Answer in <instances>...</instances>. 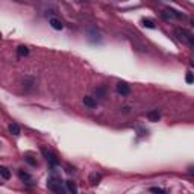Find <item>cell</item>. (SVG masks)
Instances as JSON below:
<instances>
[{
  "instance_id": "6da1fadb",
  "label": "cell",
  "mask_w": 194,
  "mask_h": 194,
  "mask_svg": "<svg viewBox=\"0 0 194 194\" xmlns=\"http://www.w3.org/2000/svg\"><path fill=\"white\" fill-rule=\"evenodd\" d=\"M176 35L182 39V41H185L190 47L194 48V35L191 32H188L186 29H176Z\"/></svg>"
},
{
  "instance_id": "7a4b0ae2",
  "label": "cell",
  "mask_w": 194,
  "mask_h": 194,
  "mask_svg": "<svg viewBox=\"0 0 194 194\" xmlns=\"http://www.w3.org/2000/svg\"><path fill=\"white\" fill-rule=\"evenodd\" d=\"M41 153L44 155V158L47 159V162L50 165H53V167L58 165V158H56V155H55L53 152H50V150H47L46 147H43V149H41Z\"/></svg>"
},
{
  "instance_id": "3957f363",
  "label": "cell",
  "mask_w": 194,
  "mask_h": 194,
  "mask_svg": "<svg viewBox=\"0 0 194 194\" xmlns=\"http://www.w3.org/2000/svg\"><path fill=\"white\" fill-rule=\"evenodd\" d=\"M47 186H48V190H52V191H55V193H61V191H62L61 182H59L58 179H55V177H50V179H48Z\"/></svg>"
},
{
  "instance_id": "277c9868",
  "label": "cell",
  "mask_w": 194,
  "mask_h": 194,
  "mask_svg": "<svg viewBox=\"0 0 194 194\" xmlns=\"http://www.w3.org/2000/svg\"><path fill=\"white\" fill-rule=\"evenodd\" d=\"M117 91H118V94H121V96H127L129 93H130V88L127 85L126 82H118L117 84Z\"/></svg>"
},
{
  "instance_id": "5b68a950",
  "label": "cell",
  "mask_w": 194,
  "mask_h": 194,
  "mask_svg": "<svg viewBox=\"0 0 194 194\" xmlns=\"http://www.w3.org/2000/svg\"><path fill=\"white\" fill-rule=\"evenodd\" d=\"M48 23H50V26H52L55 30H61L62 28H64V24H62L58 18H50L48 20Z\"/></svg>"
},
{
  "instance_id": "8992f818",
  "label": "cell",
  "mask_w": 194,
  "mask_h": 194,
  "mask_svg": "<svg viewBox=\"0 0 194 194\" xmlns=\"http://www.w3.org/2000/svg\"><path fill=\"white\" fill-rule=\"evenodd\" d=\"M84 105L88 108H96V100H94V97H89V96H85L84 97Z\"/></svg>"
},
{
  "instance_id": "52a82bcc",
  "label": "cell",
  "mask_w": 194,
  "mask_h": 194,
  "mask_svg": "<svg viewBox=\"0 0 194 194\" xmlns=\"http://www.w3.org/2000/svg\"><path fill=\"white\" fill-rule=\"evenodd\" d=\"M18 176L21 181H24L26 184H32V177H30L29 173H26V171H23V170H20L18 171Z\"/></svg>"
},
{
  "instance_id": "ba28073f",
  "label": "cell",
  "mask_w": 194,
  "mask_h": 194,
  "mask_svg": "<svg viewBox=\"0 0 194 194\" xmlns=\"http://www.w3.org/2000/svg\"><path fill=\"white\" fill-rule=\"evenodd\" d=\"M147 118H149V121H158V120L161 118V114H159L158 111H150V112L147 114Z\"/></svg>"
},
{
  "instance_id": "9c48e42d",
  "label": "cell",
  "mask_w": 194,
  "mask_h": 194,
  "mask_svg": "<svg viewBox=\"0 0 194 194\" xmlns=\"http://www.w3.org/2000/svg\"><path fill=\"white\" fill-rule=\"evenodd\" d=\"M8 129H9V132L12 134V135H15V136L20 135V126L17 125V123H11Z\"/></svg>"
},
{
  "instance_id": "30bf717a",
  "label": "cell",
  "mask_w": 194,
  "mask_h": 194,
  "mask_svg": "<svg viewBox=\"0 0 194 194\" xmlns=\"http://www.w3.org/2000/svg\"><path fill=\"white\" fill-rule=\"evenodd\" d=\"M141 23H143V26H144V28H147V29H155V28H156L155 23H153L152 20H149V18H143V21H141Z\"/></svg>"
},
{
  "instance_id": "8fae6325",
  "label": "cell",
  "mask_w": 194,
  "mask_h": 194,
  "mask_svg": "<svg viewBox=\"0 0 194 194\" xmlns=\"http://www.w3.org/2000/svg\"><path fill=\"white\" fill-rule=\"evenodd\" d=\"M65 185H67V190L70 191V193H78V186H76V184H74V182L67 181V182H65Z\"/></svg>"
},
{
  "instance_id": "7c38bea8",
  "label": "cell",
  "mask_w": 194,
  "mask_h": 194,
  "mask_svg": "<svg viewBox=\"0 0 194 194\" xmlns=\"http://www.w3.org/2000/svg\"><path fill=\"white\" fill-rule=\"evenodd\" d=\"M165 12H168V14H170V17H171V15H173V17H177V18H184V17H185L182 12H179V11H176V9H167Z\"/></svg>"
},
{
  "instance_id": "4fadbf2b",
  "label": "cell",
  "mask_w": 194,
  "mask_h": 194,
  "mask_svg": "<svg viewBox=\"0 0 194 194\" xmlns=\"http://www.w3.org/2000/svg\"><path fill=\"white\" fill-rule=\"evenodd\" d=\"M89 182H91V185H96L100 182V175H97V173H91L89 175Z\"/></svg>"
},
{
  "instance_id": "5bb4252c",
  "label": "cell",
  "mask_w": 194,
  "mask_h": 194,
  "mask_svg": "<svg viewBox=\"0 0 194 194\" xmlns=\"http://www.w3.org/2000/svg\"><path fill=\"white\" fill-rule=\"evenodd\" d=\"M0 176H2L3 179H9V177H11L9 170H8L6 167H0Z\"/></svg>"
},
{
  "instance_id": "9a60e30c",
  "label": "cell",
  "mask_w": 194,
  "mask_h": 194,
  "mask_svg": "<svg viewBox=\"0 0 194 194\" xmlns=\"http://www.w3.org/2000/svg\"><path fill=\"white\" fill-rule=\"evenodd\" d=\"M17 53H18L20 56H26V55H29V48L26 47V46H20L17 48Z\"/></svg>"
},
{
  "instance_id": "2e32d148",
  "label": "cell",
  "mask_w": 194,
  "mask_h": 194,
  "mask_svg": "<svg viewBox=\"0 0 194 194\" xmlns=\"http://www.w3.org/2000/svg\"><path fill=\"white\" fill-rule=\"evenodd\" d=\"M185 82H186V84H194V74L193 73L188 71V73L185 74Z\"/></svg>"
},
{
  "instance_id": "e0dca14e",
  "label": "cell",
  "mask_w": 194,
  "mask_h": 194,
  "mask_svg": "<svg viewBox=\"0 0 194 194\" xmlns=\"http://www.w3.org/2000/svg\"><path fill=\"white\" fill-rule=\"evenodd\" d=\"M150 191H152V193H165V190L159 188V186H153V188H150Z\"/></svg>"
},
{
  "instance_id": "ac0fdd59",
  "label": "cell",
  "mask_w": 194,
  "mask_h": 194,
  "mask_svg": "<svg viewBox=\"0 0 194 194\" xmlns=\"http://www.w3.org/2000/svg\"><path fill=\"white\" fill-rule=\"evenodd\" d=\"M26 162L30 164V165H37V161H35V159H32L30 156H26Z\"/></svg>"
},
{
  "instance_id": "d6986e66",
  "label": "cell",
  "mask_w": 194,
  "mask_h": 194,
  "mask_svg": "<svg viewBox=\"0 0 194 194\" xmlns=\"http://www.w3.org/2000/svg\"><path fill=\"white\" fill-rule=\"evenodd\" d=\"M191 24H193V26H194V20H191Z\"/></svg>"
},
{
  "instance_id": "ffe728a7",
  "label": "cell",
  "mask_w": 194,
  "mask_h": 194,
  "mask_svg": "<svg viewBox=\"0 0 194 194\" xmlns=\"http://www.w3.org/2000/svg\"><path fill=\"white\" fill-rule=\"evenodd\" d=\"M155 2H158V0H155Z\"/></svg>"
}]
</instances>
